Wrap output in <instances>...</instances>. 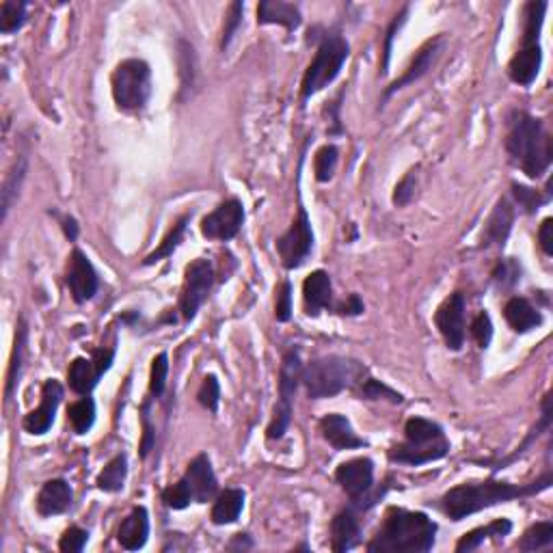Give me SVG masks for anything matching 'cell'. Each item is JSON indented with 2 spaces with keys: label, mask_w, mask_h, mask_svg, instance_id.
Returning <instances> with one entry per match:
<instances>
[{
  "label": "cell",
  "mask_w": 553,
  "mask_h": 553,
  "mask_svg": "<svg viewBox=\"0 0 553 553\" xmlns=\"http://www.w3.org/2000/svg\"><path fill=\"white\" fill-rule=\"evenodd\" d=\"M553 484L551 470H547L539 480L530 484H513L502 480H482V482H462L459 487L450 488L439 499V508L443 510L445 517L452 521H462L471 514L480 513V510L499 506V504L514 502V499H523L539 496L547 491Z\"/></svg>",
  "instance_id": "obj_1"
},
{
  "label": "cell",
  "mask_w": 553,
  "mask_h": 553,
  "mask_svg": "<svg viewBox=\"0 0 553 553\" xmlns=\"http://www.w3.org/2000/svg\"><path fill=\"white\" fill-rule=\"evenodd\" d=\"M437 540V523L426 513L390 508L368 542L370 553H428Z\"/></svg>",
  "instance_id": "obj_2"
},
{
  "label": "cell",
  "mask_w": 553,
  "mask_h": 553,
  "mask_svg": "<svg viewBox=\"0 0 553 553\" xmlns=\"http://www.w3.org/2000/svg\"><path fill=\"white\" fill-rule=\"evenodd\" d=\"M504 145H506L510 161L530 180H539L549 171L553 161L551 135L539 117L525 113V110H513L508 117Z\"/></svg>",
  "instance_id": "obj_3"
},
{
  "label": "cell",
  "mask_w": 553,
  "mask_h": 553,
  "mask_svg": "<svg viewBox=\"0 0 553 553\" xmlns=\"http://www.w3.org/2000/svg\"><path fill=\"white\" fill-rule=\"evenodd\" d=\"M368 376V368L357 359L342 357V355H327L313 359L303 368L301 385L305 387L312 400L333 398L346 390H357Z\"/></svg>",
  "instance_id": "obj_4"
},
{
  "label": "cell",
  "mask_w": 553,
  "mask_h": 553,
  "mask_svg": "<svg viewBox=\"0 0 553 553\" xmlns=\"http://www.w3.org/2000/svg\"><path fill=\"white\" fill-rule=\"evenodd\" d=\"M448 452L450 441L437 422L426 417H411L404 424V441L391 445L387 456L398 465L419 467L445 459Z\"/></svg>",
  "instance_id": "obj_5"
},
{
  "label": "cell",
  "mask_w": 553,
  "mask_h": 553,
  "mask_svg": "<svg viewBox=\"0 0 553 553\" xmlns=\"http://www.w3.org/2000/svg\"><path fill=\"white\" fill-rule=\"evenodd\" d=\"M549 4L545 0H531L523 7V33H521V46L508 63L510 81L519 87H530L539 76L542 66L540 31L545 22V13Z\"/></svg>",
  "instance_id": "obj_6"
},
{
  "label": "cell",
  "mask_w": 553,
  "mask_h": 553,
  "mask_svg": "<svg viewBox=\"0 0 553 553\" xmlns=\"http://www.w3.org/2000/svg\"><path fill=\"white\" fill-rule=\"evenodd\" d=\"M348 57L350 44L338 31H327V33L320 35L316 55H313L312 63L307 66L305 74H303L301 98L310 100L312 95H316L318 92H322L324 87H329V84L339 76Z\"/></svg>",
  "instance_id": "obj_7"
},
{
  "label": "cell",
  "mask_w": 553,
  "mask_h": 553,
  "mask_svg": "<svg viewBox=\"0 0 553 553\" xmlns=\"http://www.w3.org/2000/svg\"><path fill=\"white\" fill-rule=\"evenodd\" d=\"M110 92L117 109L136 113L145 109L152 95V67L143 58H126L117 63L110 76Z\"/></svg>",
  "instance_id": "obj_8"
},
{
  "label": "cell",
  "mask_w": 553,
  "mask_h": 553,
  "mask_svg": "<svg viewBox=\"0 0 553 553\" xmlns=\"http://www.w3.org/2000/svg\"><path fill=\"white\" fill-rule=\"evenodd\" d=\"M303 374V361L299 348H290L284 355L279 370V400L273 408V419H270L268 428H266V437L270 441L281 439L288 433L292 422V400H294L296 390L301 385Z\"/></svg>",
  "instance_id": "obj_9"
},
{
  "label": "cell",
  "mask_w": 553,
  "mask_h": 553,
  "mask_svg": "<svg viewBox=\"0 0 553 553\" xmlns=\"http://www.w3.org/2000/svg\"><path fill=\"white\" fill-rule=\"evenodd\" d=\"M335 482L350 497V506L355 510H368L385 496V488L372 493V488H374V462L365 459V456L342 462L335 470Z\"/></svg>",
  "instance_id": "obj_10"
},
{
  "label": "cell",
  "mask_w": 553,
  "mask_h": 553,
  "mask_svg": "<svg viewBox=\"0 0 553 553\" xmlns=\"http://www.w3.org/2000/svg\"><path fill=\"white\" fill-rule=\"evenodd\" d=\"M212 285H215V266L207 262V259L199 258L186 266L184 284L178 303V312L182 313L186 322L195 320L199 307L204 305L207 296H210Z\"/></svg>",
  "instance_id": "obj_11"
},
{
  "label": "cell",
  "mask_w": 553,
  "mask_h": 553,
  "mask_svg": "<svg viewBox=\"0 0 553 553\" xmlns=\"http://www.w3.org/2000/svg\"><path fill=\"white\" fill-rule=\"evenodd\" d=\"M313 251V230L312 221L307 216V210L299 206V215L292 221L288 232L281 233L276 241V253H279L281 264L285 270H296L310 259Z\"/></svg>",
  "instance_id": "obj_12"
},
{
  "label": "cell",
  "mask_w": 553,
  "mask_h": 553,
  "mask_svg": "<svg viewBox=\"0 0 553 553\" xmlns=\"http://www.w3.org/2000/svg\"><path fill=\"white\" fill-rule=\"evenodd\" d=\"M115 346L113 348H98L93 350V357H76L67 368V381L72 391L81 396H92V391L98 387V382L106 372L110 370L115 361Z\"/></svg>",
  "instance_id": "obj_13"
},
{
  "label": "cell",
  "mask_w": 553,
  "mask_h": 553,
  "mask_svg": "<svg viewBox=\"0 0 553 553\" xmlns=\"http://www.w3.org/2000/svg\"><path fill=\"white\" fill-rule=\"evenodd\" d=\"M244 223V206L241 199L232 197V199H225L219 207L206 215L201 219V233L207 241H232V238L238 236V232L242 230Z\"/></svg>",
  "instance_id": "obj_14"
},
{
  "label": "cell",
  "mask_w": 553,
  "mask_h": 553,
  "mask_svg": "<svg viewBox=\"0 0 553 553\" xmlns=\"http://www.w3.org/2000/svg\"><path fill=\"white\" fill-rule=\"evenodd\" d=\"M465 294L454 292L434 312V324H437L441 338L454 353H459L465 344Z\"/></svg>",
  "instance_id": "obj_15"
},
{
  "label": "cell",
  "mask_w": 553,
  "mask_h": 553,
  "mask_svg": "<svg viewBox=\"0 0 553 553\" xmlns=\"http://www.w3.org/2000/svg\"><path fill=\"white\" fill-rule=\"evenodd\" d=\"M443 48H445V37L443 35L433 37V40H428L426 44L419 46V50L413 55L411 63H408L407 69H404L402 76L396 78V81H393L390 87H387L385 92H382L381 102L385 104L393 93H398V92H400V89L408 87V84L417 83L419 78L426 76L430 69H433L434 63H437V58L441 57V52H443Z\"/></svg>",
  "instance_id": "obj_16"
},
{
  "label": "cell",
  "mask_w": 553,
  "mask_h": 553,
  "mask_svg": "<svg viewBox=\"0 0 553 553\" xmlns=\"http://www.w3.org/2000/svg\"><path fill=\"white\" fill-rule=\"evenodd\" d=\"M66 284L74 303H78V305L92 301L93 296L98 294L100 288L98 270H95L92 259L87 258V253L81 251V249H74L72 255H69Z\"/></svg>",
  "instance_id": "obj_17"
},
{
  "label": "cell",
  "mask_w": 553,
  "mask_h": 553,
  "mask_svg": "<svg viewBox=\"0 0 553 553\" xmlns=\"http://www.w3.org/2000/svg\"><path fill=\"white\" fill-rule=\"evenodd\" d=\"M180 482L186 487L193 504H207L219 496V480H216V473L212 470V461L207 454L195 456L186 467Z\"/></svg>",
  "instance_id": "obj_18"
},
{
  "label": "cell",
  "mask_w": 553,
  "mask_h": 553,
  "mask_svg": "<svg viewBox=\"0 0 553 553\" xmlns=\"http://www.w3.org/2000/svg\"><path fill=\"white\" fill-rule=\"evenodd\" d=\"M63 400V385L55 379H48L44 385H41V400L40 407L33 408L29 415L24 417L22 426L29 434L33 437H41L46 434L48 430L52 428L57 417V408Z\"/></svg>",
  "instance_id": "obj_19"
},
{
  "label": "cell",
  "mask_w": 553,
  "mask_h": 553,
  "mask_svg": "<svg viewBox=\"0 0 553 553\" xmlns=\"http://www.w3.org/2000/svg\"><path fill=\"white\" fill-rule=\"evenodd\" d=\"M303 305L305 313L312 318H318L324 310L333 307V281L327 270H313L303 281Z\"/></svg>",
  "instance_id": "obj_20"
},
{
  "label": "cell",
  "mask_w": 553,
  "mask_h": 553,
  "mask_svg": "<svg viewBox=\"0 0 553 553\" xmlns=\"http://www.w3.org/2000/svg\"><path fill=\"white\" fill-rule=\"evenodd\" d=\"M513 225H514V207L510 206L508 199H504L502 197V199L496 204V207H493L491 215H488L487 223H484L480 247L504 249L510 232H513Z\"/></svg>",
  "instance_id": "obj_21"
},
{
  "label": "cell",
  "mask_w": 553,
  "mask_h": 553,
  "mask_svg": "<svg viewBox=\"0 0 553 553\" xmlns=\"http://www.w3.org/2000/svg\"><path fill=\"white\" fill-rule=\"evenodd\" d=\"M74 493L72 487L63 480V478H55V480L44 482L35 499V508L40 517H57V514L67 513L72 508Z\"/></svg>",
  "instance_id": "obj_22"
},
{
  "label": "cell",
  "mask_w": 553,
  "mask_h": 553,
  "mask_svg": "<svg viewBox=\"0 0 553 553\" xmlns=\"http://www.w3.org/2000/svg\"><path fill=\"white\" fill-rule=\"evenodd\" d=\"M320 433L324 441L335 450H357L364 448L365 441L355 433L353 424L346 415L329 413L320 419Z\"/></svg>",
  "instance_id": "obj_23"
},
{
  "label": "cell",
  "mask_w": 553,
  "mask_h": 553,
  "mask_svg": "<svg viewBox=\"0 0 553 553\" xmlns=\"http://www.w3.org/2000/svg\"><path fill=\"white\" fill-rule=\"evenodd\" d=\"M361 540V523L357 510L353 506L339 510L331 521V549L335 553H346L357 547Z\"/></svg>",
  "instance_id": "obj_24"
},
{
  "label": "cell",
  "mask_w": 553,
  "mask_h": 553,
  "mask_svg": "<svg viewBox=\"0 0 553 553\" xmlns=\"http://www.w3.org/2000/svg\"><path fill=\"white\" fill-rule=\"evenodd\" d=\"M150 539V513L145 506L132 508V513L121 521L117 530V540L127 551H138Z\"/></svg>",
  "instance_id": "obj_25"
},
{
  "label": "cell",
  "mask_w": 553,
  "mask_h": 553,
  "mask_svg": "<svg viewBox=\"0 0 553 553\" xmlns=\"http://www.w3.org/2000/svg\"><path fill=\"white\" fill-rule=\"evenodd\" d=\"M301 9L284 0H262L258 4V24H279L288 31H296L301 26Z\"/></svg>",
  "instance_id": "obj_26"
},
{
  "label": "cell",
  "mask_w": 553,
  "mask_h": 553,
  "mask_svg": "<svg viewBox=\"0 0 553 553\" xmlns=\"http://www.w3.org/2000/svg\"><path fill=\"white\" fill-rule=\"evenodd\" d=\"M504 318L514 333H530L542 324V313L523 296H513L504 305Z\"/></svg>",
  "instance_id": "obj_27"
},
{
  "label": "cell",
  "mask_w": 553,
  "mask_h": 553,
  "mask_svg": "<svg viewBox=\"0 0 553 553\" xmlns=\"http://www.w3.org/2000/svg\"><path fill=\"white\" fill-rule=\"evenodd\" d=\"M510 531H513V521H510V519H496V521H491V523L480 525V528L467 531V534L462 536L459 542H456V551H459V553L473 551L487 540H504L510 534Z\"/></svg>",
  "instance_id": "obj_28"
},
{
  "label": "cell",
  "mask_w": 553,
  "mask_h": 553,
  "mask_svg": "<svg viewBox=\"0 0 553 553\" xmlns=\"http://www.w3.org/2000/svg\"><path fill=\"white\" fill-rule=\"evenodd\" d=\"M244 491L242 488H225L215 497L210 519L215 525H230L241 519L244 508Z\"/></svg>",
  "instance_id": "obj_29"
},
{
  "label": "cell",
  "mask_w": 553,
  "mask_h": 553,
  "mask_svg": "<svg viewBox=\"0 0 553 553\" xmlns=\"http://www.w3.org/2000/svg\"><path fill=\"white\" fill-rule=\"evenodd\" d=\"M26 338H29V327H26L24 318H20L18 327H15V342L12 350V359H9L7 370V382H4V400H12L15 387L20 382V374H22L24 353H26Z\"/></svg>",
  "instance_id": "obj_30"
},
{
  "label": "cell",
  "mask_w": 553,
  "mask_h": 553,
  "mask_svg": "<svg viewBox=\"0 0 553 553\" xmlns=\"http://www.w3.org/2000/svg\"><path fill=\"white\" fill-rule=\"evenodd\" d=\"M26 171H29V156L26 154H18L15 162L9 169L7 178L3 182V221L7 219L9 210H12L15 201L20 197V189H22Z\"/></svg>",
  "instance_id": "obj_31"
},
{
  "label": "cell",
  "mask_w": 553,
  "mask_h": 553,
  "mask_svg": "<svg viewBox=\"0 0 553 553\" xmlns=\"http://www.w3.org/2000/svg\"><path fill=\"white\" fill-rule=\"evenodd\" d=\"M540 408H542V413H540L539 424H536V426L530 430V434L523 439V443H521L519 448L514 450L513 454L508 456V459H502V461H497V462H493V473H497L499 470H504V467L510 465V462H514L517 459H521V456H523L525 452H528L530 445L534 443V441L539 439L542 433H547V430H549V426H551V417H553V415H551V393H545V398H542Z\"/></svg>",
  "instance_id": "obj_32"
},
{
  "label": "cell",
  "mask_w": 553,
  "mask_h": 553,
  "mask_svg": "<svg viewBox=\"0 0 553 553\" xmlns=\"http://www.w3.org/2000/svg\"><path fill=\"white\" fill-rule=\"evenodd\" d=\"M190 216H193V215L180 216V219L173 223L171 230L167 232V236L162 238V242L158 244V249H154V251H152L150 255H147L145 259H143V264H145V266H152V264L161 262V259H164V258H171L175 249H178L180 244H182V241H184L186 227H189Z\"/></svg>",
  "instance_id": "obj_33"
},
{
  "label": "cell",
  "mask_w": 553,
  "mask_h": 553,
  "mask_svg": "<svg viewBox=\"0 0 553 553\" xmlns=\"http://www.w3.org/2000/svg\"><path fill=\"white\" fill-rule=\"evenodd\" d=\"M127 478V456L117 454L115 459H110L104 465V470L98 473L95 484H98L100 491L104 493H119L124 488Z\"/></svg>",
  "instance_id": "obj_34"
},
{
  "label": "cell",
  "mask_w": 553,
  "mask_h": 553,
  "mask_svg": "<svg viewBox=\"0 0 553 553\" xmlns=\"http://www.w3.org/2000/svg\"><path fill=\"white\" fill-rule=\"evenodd\" d=\"M67 422L76 434H87L95 424V402L92 396H83L81 400L67 407Z\"/></svg>",
  "instance_id": "obj_35"
},
{
  "label": "cell",
  "mask_w": 553,
  "mask_h": 553,
  "mask_svg": "<svg viewBox=\"0 0 553 553\" xmlns=\"http://www.w3.org/2000/svg\"><path fill=\"white\" fill-rule=\"evenodd\" d=\"M553 545V521H540L534 523L531 528L525 530V534L521 536L517 542L519 551H540L549 549Z\"/></svg>",
  "instance_id": "obj_36"
},
{
  "label": "cell",
  "mask_w": 553,
  "mask_h": 553,
  "mask_svg": "<svg viewBox=\"0 0 553 553\" xmlns=\"http://www.w3.org/2000/svg\"><path fill=\"white\" fill-rule=\"evenodd\" d=\"M26 22V3L18 0H3L0 3V33H18Z\"/></svg>",
  "instance_id": "obj_37"
},
{
  "label": "cell",
  "mask_w": 553,
  "mask_h": 553,
  "mask_svg": "<svg viewBox=\"0 0 553 553\" xmlns=\"http://www.w3.org/2000/svg\"><path fill=\"white\" fill-rule=\"evenodd\" d=\"M357 396L361 398V400H390L391 404L404 402L402 393L391 390V387L385 385L382 381L372 379V376H365V381L357 387Z\"/></svg>",
  "instance_id": "obj_38"
},
{
  "label": "cell",
  "mask_w": 553,
  "mask_h": 553,
  "mask_svg": "<svg viewBox=\"0 0 553 553\" xmlns=\"http://www.w3.org/2000/svg\"><path fill=\"white\" fill-rule=\"evenodd\" d=\"M339 161V150L335 145H322L313 156V173L318 182H329L335 175Z\"/></svg>",
  "instance_id": "obj_39"
},
{
  "label": "cell",
  "mask_w": 553,
  "mask_h": 553,
  "mask_svg": "<svg viewBox=\"0 0 553 553\" xmlns=\"http://www.w3.org/2000/svg\"><path fill=\"white\" fill-rule=\"evenodd\" d=\"M197 402L206 408V411L216 413L221 404V382L215 374H207L201 382L199 391H197Z\"/></svg>",
  "instance_id": "obj_40"
},
{
  "label": "cell",
  "mask_w": 553,
  "mask_h": 553,
  "mask_svg": "<svg viewBox=\"0 0 553 553\" xmlns=\"http://www.w3.org/2000/svg\"><path fill=\"white\" fill-rule=\"evenodd\" d=\"M491 276L499 288H513V285H517L521 281V264L514 258L499 259Z\"/></svg>",
  "instance_id": "obj_41"
},
{
  "label": "cell",
  "mask_w": 553,
  "mask_h": 553,
  "mask_svg": "<svg viewBox=\"0 0 553 553\" xmlns=\"http://www.w3.org/2000/svg\"><path fill=\"white\" fill-rule=\"evenodd\" d=\"M167 376H169V355L161 353L156 355L152 361L150 370V393L154 398H161L167 387Z\"/></svg>",
  "instance_id": "obj_42"
},
{
  "label": "cell",
  "mask_w": 553,
  "mask_h": 553,
  "mask_svg": "<svg viewBox=\"0 0 553 553\" xmlns=\"http://www.w3.org/2000/svg\"><path fill=\"white\" fill-rule=\"evenodd\" d=\"M242 12H244L242 3H232L230 9H227L225 26H223V35H221V50L223 52L230 48L233 37H236V33H238V26L242 24Z\"/></svg>",
  "instance_id": "obj_43"
},
{
  "label": "cell",
  "mask_w": 553,
  "mask_h": 553,
  "mask_svg": "<svg viewBox=\"0 0 553 553\" xmlns=\"http://www.w3.org/2000/svg\"><path fill=\"white\" fill-rule=\"evenodd\" d=\"M513 195H514V199L519 201V206L528 212V215L536 212L542 204L549 201V197H542L536 189H528V186L517 184V182L513 184Z\"/></svg>",
  "instance_id": "obj_44"
},
{
  "label": "cell",
  "mask_w": 553,
  "mask_h": 553,
  "mask_svg": "<svg viewBox=\"0 0 553 553\" xmlns=\"http://www.w3.org/2000/svg\"><path fill=\"white\" fill-rule=\"evenodd\" d=\"M89 542V531L78 528V525H72L63 531L61 540H58V549L63 553H81Z\"/></svg>",
  "instance_id": "obj_45"
},
{
  "label": "cell",
  "mask_w": 553,
  "mask_h": 553,
  "mask_svg": "<svg viewBox=\"0 0 553 553\" xmlns=\"http://www.w3.org/2000/svg\"><path fill=\"white\" fill-rule=\"evenodd\" d=\"M415 186H417V169H411V171L396 184V189H393V206L404 207L407 204H411V199L415 197Z\"/></svg>",
  "instance_id": "obj_46"
},
{
  "label": "cell",
  "mask_w": 553,
  "mask_h": 553,
  "mask_svg": "<svg viewBox=\"0 0 553 553\" xmlns=\"http://www.w3.org/2000/svg\"><path fill=\"white\" fill-rule=\"evenodd\" d=\"M471 338L480 348H488L493 339V320L487 312H480L471 322Z\"/></svg>",
  "instance_id": "obj_47"
},
{
  "label": "cell",
  "mask_w": 553,
  "mask_h": 553,
  "mask_svg": "<svg viewBox=\"0 0 553 553\" xmlns=\"http://www.w3.org/2000/svg\"><path fill=\"white\" fill-rule=\"evenodd\" d=\"M275 299V318L279 322H288L292 318V284L288 279L281 281L276 288Z\"/></svg>",
  "instance_id": "obj_48"
},
{
  "label": "cell",
  "mask_w": 553,
  "mask_h": 553,
  "mask_svg": "<svg viewBox=\"0 0 553 553\" xmlns=\"http://www.w3.org/2000/svg\"><path fill=\"white\" fill-rule=\"evenodd\" d=\"M161 497H162L164 506L171 508V510H184V508H189L190 504H193V499H190L189 491H186V487L180 480L171 484V487L164 488Z\"/></svg>",
  "instance_id": "obj_49"
},
{
  "label": "cell",
  "mask_w": 553,
  "mask_h": 553,
  "mask_svg": "<svg viewBox=\"0 0 553 553\" xmlns=\"http://www.w3.org/2000/svg\"><path fill=\"white\" fill-rule=\"evenodd\" d=\"M150 407H152V400H145V402H143V408H141V424H143L141 459H147L152 448H154V443H156V434H154V426H152V419H150Z\"/></svg>",
  "instance_id": "obj_50"
},
{
  "label": "cell",
  "mask_w": 553,
  "mask_h": 553,
  "mask_svg": "<svg viewBox=\"0 0 553 553\" xmlns=\"http://www.w3.org/2000/svg\"><path fill=\"white\" fill-rule=\"evenodd\" d=\"M407 13H408V7H404L400 13L396 15V20L390 24V29H387V37H385V50H382V63H381V74L385 76L387 74V67H390V58H391V41L393 37H396L398 31H400V26L404 24V20H407Z\"/></svg>",
  "instance_id": "obj_51"
},
{
  "label": "cell",
  "mask_w": 553,
  "mask_h": 553,
  "mask_svg": "<svg viewBox=\"0 0 553 553\" xmlns=\"http://www.w3.org/2000/svg\"><path fill=\"white\" fill-rule=\"evenodd\" d=\"M364 310H365L364 301H361L359 294H355V292H353V294L346 296L342 303H338V305H335V312L342 313V316H361Z\"/></svg>",
  "instance_id": "obj_52"
},
{
  "label": "cell",
  "mask_w": 553,
  "mask_h": 553,
  "mask_svg": "<svg viewBox=\"0 0 553 553\" xmlns=\"http://www.w3.org/2000/svg\"><path fill=\"white\" fill-rule=\"evenodd\" d=\"M553 219H545L540 223V230H539V244L540 249L545 251V255H553Z\"/></svg>",
  "instance_id": "obj_53"
},
{
  "label": "cell",
  "mask_w": 553,
  "mask_h": 553,
  "mask_svg": "<svg viewBox=\"0 0 553 553\" xmlns=\"http://www.w3.org/2000/svg\"><path fill=\"white\" fill-rule=\"evenodd\" d=\"M342 98H344V92L338 95V98H335V102H331L329 104V115H331V124H333V127L329 132H331V135H342V119H339V102H342Z\"/></svg>",
  "instance_id": "obj_54"
},
{
  "label": "cell",
  "mask_w": 553,
  "mask_h": 553,
  "mask_svg": "<svg viewBox=\"0 0 553 553\" xmlns=\"http://www.w3.org/2000/svg\"><path fill=\"white\" fill-rule=\"evenodd\" d=\"M61 227H63V233L67 236L69 242H76L78 238V223L74 216H63L61 219Z\"/></svg>",
  "instance_id": "obj_55"
},
{
  "label": "cell",
  "mask_w": 553,
  "mask_h": 553,
  "mask_svg": "<svg viewBox=\"0 0 553 553\" xmlns=\"http://www.w3.org/2000/svg\"><path fill=\"white\" fill-rule=\"evenodd\" d=\"M251 547H253V540L249 539V534H236L230 545H227V549H251Z\"/></svg>",
  "instance_id": "obj_56"
}]
</instances>
